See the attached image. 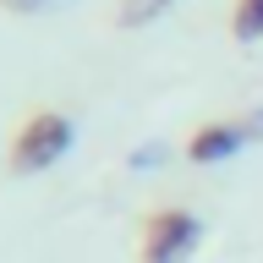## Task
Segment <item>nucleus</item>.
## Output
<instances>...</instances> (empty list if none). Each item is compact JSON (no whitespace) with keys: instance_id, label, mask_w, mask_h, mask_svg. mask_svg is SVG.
<instances>
[{"instance_id":"nucleus-6","label":"nucleus","mask_w":263,"mask_h":263,"mask_svg":"<svg viewBox=\"0 0 263 263\" xmlns=\"http://www.w3.org/2000/svg\"><path fill=\"white\" fill-rule=\"evenodd\" d=\"M164 154H170V148H164V143H148V148H137V154H132L126 164H132V170H154V164H159Z\"/></svg>"},{"instance_id":"nucleus-2","label":"nucleus","mask_w":263,"mask_h":263,"mask_svg":"<svg viewBox=\"0 0 263 263\" xmlns=\"http://www.w3.org/2000/svg\"><path fill=\"white\" fill-rule=\"evenodd\" d=\"M197 241H203V219L192 209H159L148 214L137 252H143V263H186L197 252Z\"/></svg>"},{"instance_id":"nucleus-4","label":"nucleus","mask_w":263,"mask_h":263,"mask_svg":"<svg viewBox=\"0 0 263 263\" xmlns=\"http://www.w3.org/2000/svg\"><path fill=\"white\" fill-rule=\"evenodd\" d=\"M230 28H236V39H241V44L263 39V0H236V11H230Z\"/></svg>"},{"instance_id":"nucleus-7","label":"nucleus","mask_w":263,"mask_h":263,"mask_svg":"<svg viewBox=\"0 0 263 263\" xmlns=\"http://www.w3.org/2000/svg\"><path fill=\"white\" fill-rule=\"evenodd\" d=\"M16 11H33V6H49V0H11Z\"/></svg>"},{"instance_id":"nucleus-3","label":"nucleus","mask_w":263,"mask_h":263,"mask_svg":"<svg viewBox=\"0 0 263 263\" xmlns=\"http://www.w3.org/2000/svg\"><path fill=\"white\" fill-rule=\"evenodd\" d=\"M258 137H263V110H252V115H230V121H209V126L192 132L186 159H192V164H225L230 154H241V148L258 143Z\"/></svg>"},{"instance_id":"nucleus-5","label":"nucleus","mask_w":263,"mask_h":263,"mask_svg":"<svg viewBox=\"0 0 263 263\" xmlns=\"http://www.w3.org/2000/svg\"><path fill=\"white\" fill-rule=\"evenodd\" d=\"M170 6H176V0H121V11H115V22H121V28H143V22L164 16Z\"/></svg>"},{"instance_id":"nucleus-1","label":"nucleus","mask_w":263,"mask_h":263,"mask_svg":"<svg viewBox=\"0 0 263 263\" xmlns=\"http://www.w3.org/2000/svg\"><path fill=\"white\" fill-rule=\"evenodd\" d=\"M71 137H77L71 115H61V110H39V115H28V121L16 126V137H11V170H16V176L49 170V164L71 148Z\"/></svg>"}]
</instances>
